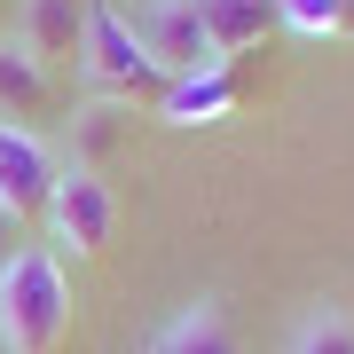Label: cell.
I'll list each match as a JSON object with an SVG mask.
<instances>
[{
    "instance_id": "cell-1",
    "label": "cell",
    "mask_w": 354,
    "mask_h": 354,
    "mask_svg": "<svg viewBox=\"0 0 354 354\" xmlns=\"http://www.w3.org/2000/svg\"><path fill=\"white\" fill-rule=\"evenodd\" d=\"M71 330V276L48 244H16L0 268V346L8 354H55Z\"/></svg>"
},
{
    "instance_id": "cell-2",
    "label": "cell",
    "mask_w": 354,
    "mask_h": 354,
    "mask_svg": "<svg viewBox=\"0 0 354 354\" xmlns=\"http://www.w3.org/2000/svg\"><path fill=\"white\" fill-rule=\"evenodd\" d=\"M79 79H87V95H102V102H165V79L150 55H142V39H134V24L111 8V0H87V39H79Z\"/></svg>"
},
{
    "instance_id": "cell-3",
    "label": "cell",
    "mask_w": 354,
    "mask_h": 354,
    "mask_svg": "<svg viewBox=\"0 0 354 354\" xmlns=\"http://www.w3.org/2000/svg\"><path fill=\"white\" fill-rule=\"evenodd\" d=\"M48 252H71V260H95L102 244H111V228H118V197H111V181L102 174H79V165H64V181H55V197H48Z\"/></svg>"
},
{
    "instance_id": "cell-4",
    "label": "cell",
    "mask_w": 354,
    "mask_h": 354,
    "mask_svg": "<svg viewBox=\"0 0 354 354\" xmlns=\"http://www.w3.org/2000/svg\"><path fill=\"white\" fill-rule=\"evenodd\" d=\"M134 39H142V55H150L165 79H197V71H213V64H221L189 0H150V8L134 16Z\"/></svg>"
},
{
    "instance_id": "cell-5",
    "label": "cell",
    "mask_w": 354,
    "mask_h": 354,
    "mask_svg": "<svg viewBox=\"0 0 354 354\" xmlns=\"http://www.w3.org/2000/svg\"><path fill=\"white\" fill-rule=\"evenodd\" d=\"M55 181H64V165H55V150L24 127H8L0 118V205H8L16 221H39L55 197Z\"/></svg>"
},
{
    "instance_id": "cell-6",
    "label": "cell",
    "mask_w": 354,
    "mask_h": 354,
    "mask_svg": "<svg viewBox=\"0 0 354 354\" xmlns=\"http://www.w3.org/2000/svg\"><path fill=\"white\" fill-rule=\"evenodd\" d=\"M79 39H87V0H24V24H16V48L48 71H79Z\"/></svg>"
},
{
    "instance_id": "cell-7",
    "label": "cell",
    "mask_w": 354,
    "mask_h": 354,
    "mask_svg": "<svg viewBox=\"0 0 354 354\" xmlns=\"http://www.w3.org/2000/svg\"><path fill=\"white\" fill-rule=\"evenodd\" d=\"M48 111H55V71H48V64H32L16 39H0V118L32 134Z\"/></svg>"
},
{
    "instance_id": "cell-8",
    "label": "cell",
    "mask_w": 354,
    "mask_h": 354,
    "mask_svg": "<svg viewBox=\"0 0 354 354\" xmlns=\"http://www.w3.org/2000/svg\"><path fill=\"white\" fill-rule=\"evenodd\" d=\"M189 8H197V24H205L221 64L244 55V48H260V39L276 32V0H189Z\"/></svg>"
},
{
    "instance_id": "cell-9",
    "label": "cell",
    "mask_w": 354,
    "mask_h": 354,
    "mask_svg": "<svg viewBox=\"0 0 354 354\" xmlns=\"http://www.w3.org/2000/svg\"><path fill=\"white\" fill-rule=\"evenodd\" d=\"M236 95H244V87H236V71L213 64V71H197V79H174L158 111H165V127H213V118L236 111Z\"/></svg>"
},
{
    "instance_id": "cell-10",
    "label": "cell",
    "mask_w": 354,
    "mask_h": 354,
    "mask_svg": "<svg viewBox=\"0 0 354 354\" xmlns=\"http://www.w3.org/2000/svg\"><path fill=\"white\" fill-rule=\"evenodd\" d=\"M150 354H244V346H236V330H228L221 299H189L174 323L158 330V346H150Z\"/></svg>"
},
{
    "instance_id": "cell-11",
    "label": "cell",
    "mask_w": 354,
    "mask_h": 354,
    "mask_svg": "<svg viewBox=\"0 0 354 354\" xmlns=\"http://www.w3.org/2000/svg\"><path fill=\"white\" fill-rule=\"evenodd\" d=\"M118 134H127V102H79V111L64 118V142H71V165L79 174H102V158L118 150Z\"/></svg>"
},
{
    "instance_id": "cell-12",
    "label": "cell",
    "mask_w": 354,
    "mask_h": 354,
    "mask_svg": "<svg viewBox=\"0 0 354 354\" xmlns=\"http://www.w3.org/2000/svg\"><path fill=\"white\" fill-rule=\"evenodd\" d=\"M283 354H354V315L339 299H323V307H307L299 330H291V346Z\"/></svg>"
},
{
    "instance_id": "cell-13",
    "label": "cell",
    "mask_w": 354,
    "mask_h": 354,
    "mask_svg": "<svg viewBox=\"0 0 354 354\" xmlns=\"http://www.w3.org/2000/svg\"><path fill=\"white\" fill-rule=\"evenodd\" d=\"M276 24L307 32V39H346L354 32V0H276Z\"/></svg>"
},
{
    "instance_id": "cell-14",
    "label": "cell",
    "mask_w": 354,
    "mask_h": 354,
    "mask_svg": "<svg viewBox=\"0 0 354 354\" xmlns=\"http://www.w3.org/2000/svg\"><path fill=\"white\" fill-rule=\"evenodd\" d=\"M16 244H24V221H16L8 205H0V268H8V252H16Z\"/></svg>"
}]
</instances>
